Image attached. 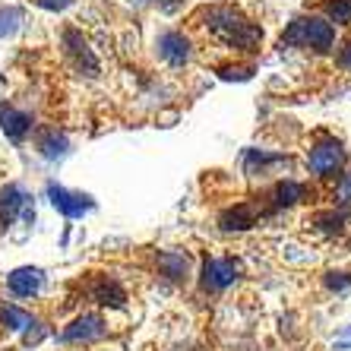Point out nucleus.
Wrapping results in <instances>:
<instances>
[{
    "label": "nucleus",
    "instance_id": "nucleus-4",
    "mask_svg": "<svg viewBox=\"0 0 351 351\" xmlns=\"http://www.w3.org/2000/svg\"><path fill=\"white\" fill-rule=\"evenodd\" d=\"M319 16L335 29H348L351 25V0H317Z\"/></svg>",
    "mask_w": 351,
    "mask_h": 351
},
{
    "label": "nucleus",
    "instance_id": "nucleus-7",
    "mask_svg": "<svg viewBox=\"0 0 351 351\" xmlns=\"http://www.w3.org/2000/svg\"><path fill=\"white\" fill-rule=\"evenodd\" d=\"M89 335H101V323L95 317H86L76 323V329H70V339H89Z\"/></svg>",
    "mask_w": 351,
    "mask_h": 351
},
{
    "label": "nucleus",
    "instance_id": "nucleus-1",
    "mask_svg": "<svg viewBox=\"0 0 351 351\" xmlns=\"http://www.w3.org/2000/svg\"><path fill=\"white\" fill-rule=\"evenodd\" d=\"M282 48L304 51L311 58H326V54L335 51V25H329L319 13L298 16L282 35Z\"/></svg>",
    "mask_w": 351,
    "mask_h": 351
},
{
    "label": "nucleus",
    "instance_id": "nucleus-6",
    "mask_svg": "<svg viewBox=\"0 0 351 351\" xmlns=\"http://www.w3.org/2000/svg\"><path fill=\"white\" fill-rule=\"evenodd\" d=\"M162 272L168 278H180V276H187V256H180V254H162Z\"/></svg>",
    "mask_w": 351,
    "mask_h": 351
},
{
    "label": "nucleus",
    "instance_id": "nucleus-2",
    "mask_svg": "<svg viewBox=\"0 0 351 351\" xmlns=\"http://www.w3.org/2000/svg\"><path fill=\"white\" fill-rule=\"evenodd\" d=\"M345 149L342 143L335 136H329V133H317V139L311 143V149H307V168H311L317 178L323 180H335L345 174Z\"/></svg>",
    "mask_w": 351,
    "mask_h": 351
},
{
    "label": "nucleus",
    "instance_id": "nucleus-8",
    "mask_svg": "<svg viewBox=\"0 0 351 351\" xmlns=\"http://www.w3.org/2000/svg\"><path fill=\"white\" fill-rule=\"evenodd\" d=\"M332 54H335L339 70H342V73H351V35L342 41V45H339V51H332Z\"/></svg>",
    "mask_w": 351,
    "mask_h": 351
},
{
    "label": "nucleus",
    "instance_id": "nucleus-3",
    "mask_svg": "<svg viewBox=\"0 0 351 351\" xmlns=\"http://www.w3.org/2000/svg\"><path fill=\"white\" fill-rule=\"evenodd\" d=\"M237 276V266L234 260H213L209 266H206V276H203V285L209 288V291H219V288L231 285Z\"/></svg>",
    "mask_w": 351,
    "mask_h": 351
},
{
    "label": "nucleus",
    "instance_id": "nucleus-5",
    "mask_svg": "<svg viewBox=\"0 0 351 351\" xmlns=\"http://www.w3.org/2000/svg\"><path fill=\"white\" fill-rule=\"evenodd\" d=\"M10 285H13V291L19 294H32L35 288H38V272L35 269H19L10 276Z\"/></svg>",
    "mask_w": 351,
    "mask_h": 351
}]
</instances>
